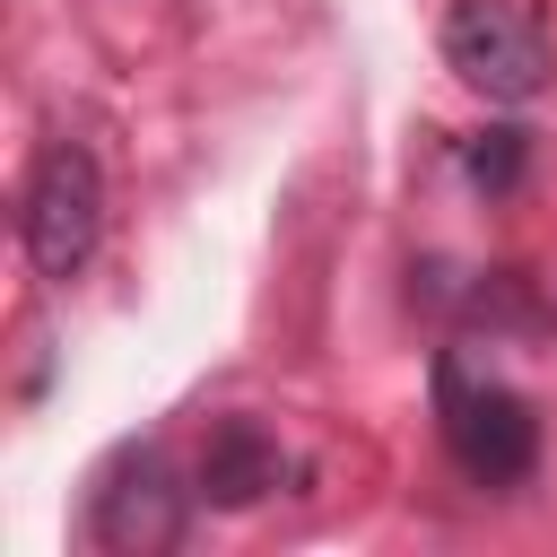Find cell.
<instances>
[{
    "label": "cell",
    "instance_id": "1",
    "mask_svg": "<svg viewBox=\"0 0 557 557\" xmlns=\"http://www.w3.org/2000/svg\"><path fill=\"white\" fill-rule=\"evenodd\" d=\"M444 61L461 70V87H479L487 104H531L557 78V44L531 9L513 0H453L444 9Z\"/></svg>",
    "mask_w": 557,
    "mask_h": 557
},
{
    "label": "cell",
    "instance_id": "5",
    "mask_svg": "<svg viewBox=\"0 0 557 557\" xmlns=\"http://www.w3.org/2000/svg\"><path fill=\"white\" fill-rule=\"evenodd\" d=\"M287 479V444L261 426V418H218L200 435V461H191V496L218 505V513H252L261 496H278Z\"/></svg>",
    "mask_w": 557,
    "mask_h": 557
},
{
    "label": "cell",
    "instance_id": "3",
    "mask_svg": "<svg viewBox=\"0 0 557 557\" xmlns=\"http://www.w3.org/2000/svg\"><path fill=\"white\" fill-rule=\"evenodd\" d=\"M104 235V174L78 139H52L26 174V252L44 278H78Z\"/></svg>",
    "mask_w": 557,
    "mask_h": 557
},
{
    "label": "cell",
    "instance_id": "4",
    "mask_svg": "<svg viewBox=\"0 0 557 557\" xmlns=\"http://www.w3.org/2000/svg\"><path fill=\"white\" fill-rule=\"evenodd\" d=\"M87 522H96V548H113V557L174 548V540H183V487H174L165 453H157V444H131V453H113V470L96 479V505H87Z\"/></svg>",
    "mask_w": 557,
    "mask_h": 557
},
{
    "label": "cell",
    "instance_id": "2",
    "mask_svg": "<svg viewBox=\"0 0 557 557\" xmlns=\"http://www.w3.org/2000/svg\"><path fill=\"white\" fill-rule=\"evenodd\" d=\"M435 400H444V444L479 487H522L540 470V418L505 383H470L461 357H435Z\"/></svg>",
    "mask_w": 557,
    "mask_h": 557
},
{
    "label": "cell",
    "instance_id": "6",
    "mask_svg": "<svg viewBox=\"0 0 557 557\" xmlns=\"http://www.w3.org/2000/svg\"><path fill=\"white\" fill-rule=\"evenodd\" d=\"M522 157H531V131H513V122L505 131H479L470 139V183L479 191H513L522 183Z\"/></svg>",
    "mask_w": 557,
    "mask_h": 557
}]
</instances>
